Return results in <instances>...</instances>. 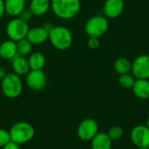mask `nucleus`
<instances>
[{
    "instance_id": "5",
    "label": "nucleus",
    "mask_w": 149,
    "mask_h": 149,
    "mask_svg": "<svg viewBox=\"0 0 149 149\" xmlns=\"http://www.w3.org/2000/svg\"><path fill=\"white\" fill-rule=\"evenodd\" d=\"M108 28V19L105 16L101 15H95L91 17L85 24V31L89 38H100L107 33Z\"/></svg>"
},
{
    "instance_id": "10",
    "label": "nucleus",
    "mask_w": 149,
    "mask_h": 149,
    "mask_svg": "<svg viewBox=\"0 0 149 149\" xmlns=\"http://www.w3.org/2000/svg\"><path fill=\"white\" fill-rule=\"evenodd\" d=\"M130 139L132 143L140 148L149 147V129L146 125H138L133 127L130 133Z\"/></svg>"
},
{
    "instance_id": "25",
    "label": "nucleus",
    "mask_w": 149,
    "mask_h": 149,
    "mask_svg": "<svg viewBox=\"0 0 149 149\" xmlns=\"http://www.w3.org/2000/svg\"><path fill=\"white\" fill-rule=\"evenodd\" d=\"M87 45L92 50H96L100 46V38H93L90 37L87 40Z\"/></svg>"
},
{
    "instance_id": "19",
    "label": "nucleus",
    "mask_w": 149,
    "mask_h": 149,
    "mask_svg": "<svg viewBox=\"0 0 149 149\" xmlns=\"http://www.w3.org/2000/svg\"><path fill=\"white\" fill-rule=\"evenodd\" d=\"M28 63L31 70H42L46 63V58L44 53L35 52L30 54Z\"/></svg>"
},
{
    "instance_id": "11",
    "label": "nucleus",
    "mask_w": 149,
    "mask_h": 149,
    "mask_svg": "<svg viewBox=\"0 0 149 149\" xmlns=\"http://www.w3.org/2000/svg\"><path fill=\"white\" fill-rule=\"evenodd\" d=\"M125 8L124 0H106L103 4V14L107 19L119 17Z\"/></svg>"
},
{
    "instance_id": "23",
    "label": "nucleus",
    "mask_w": 149,
    "mask_h": 149,
    "mask_svg": "<svg viewBox=\"0 0 149 149\" xmlns=\"http://www.w3.org/2000/svg\"><path fill=\"white\" fill-rule=\"evenodd\" d=\"M107 134L112 141H118L122 138L124 134V129L120 126H113L109 128Z\"/></svg>"
},
{
    "instance_id": "20",
    "label": "nucleus",
    "mask_w": 149,
    "mask_h": 149,
    "mask_svg": "<svg viewBox=\"0 0 149 149\" xmlns=\"http://www.w3.org/2000/svg\"><path fill=\"white\" fill-rule=\"evenodd\" d=\"M113 68H114L115 72L120 75L131 73L132 62L128 58L121 57L115 60V62L113 64Z\"/></svg>"
},
{
    "instance_id": "4",
    "label": "nucleus",
    "mask_w": 149,
    "mask_h": 149,
    "mask_svg": "<svg viewBox=\"0 0 149 149\" xmlns=\"http://www.w3.org/2000/svg\"><path fill=\"white\" fill-rule=\"evenodd\" d=\"M23 87L24 85L21 77L14 72L7 73L0 83L2 93L8 99H16L19 97L23 92Z\"/></svg>"
},
{
    "instance_id": "3",
    "label": "nucleus",
    "mask_w": 149,
    "mask_h": 149,
    "mask_svg": "<svg viewBox=\"0 0 149 149\" xmlns=\"http://www.w3.org/2000/svg\"><path fill=\"white\" fill-rule=\"evenodd\" d=\"M9 133L10 141L18 145L29 142L35 136V129L33 126L25 121H18L13 124L10 128Z\"/></svg>"
},
{
    "instance_id": "29",
    "label": "nucleus",
    "mask_w": 149,
    "mask_h": 149,
    "mask_svg": "<svg viewBox=\"0 0 149 149\" xmlns=\"http://www.w3.org/2000/svg\"><path fill=\"white\" fill-rule=\"evenodd\" d=\"M7 74V72H6V69L0 65V80H2Z\"/></svg>"
},
{
    "instance_id": "13",
    "label": "nucleus",
    "mask_w": 149,
    "mask_h": 149,
    "mask_svg": "<svg viewBox=\"0 0 149 149\" xmlns=\"http://www.w3.org/2000/svg\"><path fill=\"white\" fill-rule=\"evenodd\" d=\"M5 13L10 17H17L25 9V0H3Z\"/></svg>"
},
{
    "instance_id": "14",
    "label": "nucleus",
    "mask_w": 149,
    "mask_h": 149,
    "mask_svg": "<svg viewBox=\"0 0 149 149\" xmlns=\"http://www.w3.org/2000/svg\"><path fill=\"white\" fill-rule=\"evenodd\" d=\"M16 56H17V43L8 39L0 45V58L5 60H12Z\"/></svg>"
},
{
    "instance_id": "8",
    "label": "nucleus",
    "mask_w": 149,
    "mask_h": 149,
    "mask_svg": "<svg viewBox=\"0 0 149 149\" xmlns=\"http://www.w3.org/2000/svg\"><path fill=\"white\" fill-rule=\"evenodd\" d=\"M25 83L33 91H42L47 84L46 74L43 70H31L25 75Z\"/></svg>"
},
{
    "instance_id": "28",
    "label": "nucleus",
    "mask_w": 149,
    "mask_h": 149,
    "mask_svg": "<svg viewBox=\"0 0 149 149\" xmlns=\"http://www.w3.org/2000/svg\"><path fill=\"white\" fill-rule=\"evenodd\" d=\"M5 14V9H4V2L3 0H0V20Z\"/></svg>"
},
{
    "instance_id": "12",
    "label": "nucleus",
    "mask_w": 149,
    "mask_h": 149,
    "mask_svg": "<svg viewBox=\"0 0 149 149\" xmlns=\"http://www.w3.org/2000/svg\"><path fill=\"white\" fill-rule=\"evenodd\" d=\"M26 38L33 45H39L45 43L49 38V31L44 26H35L30 28Z\"/></svg>"
},
{
    "instance_id": "15",
    "label": "nucleus",
    "mask_w": 149,
    "mask_h": 149,
    "mask_svg": "<svg viewBox=\"0 0 149 149\" xmlns=\"http://www.w3.org/2000/svg\"><path fill=\"white\" fill-rule=\"evenodd\" d=\"M11 66L13 72L18 76H25L30 71V65L28 63V59H26L23 56H16L11 60Z\"/></svg>"
},
{
    "instance_id": "22",
    "label": "nucleus",
    "mask_w": 149,
    "mask_h": 149,
    "mask_svg": "<svg viewBox=\"0 0 149 149\" xmlns=\"http://www.w3.org/2000/svg\"><path fill=\"white\" fill-rule=\"evenodd\" d=\"M135 80L136 79L134 77L132 73L123 74V75H120L119 84L126 89H132L134 85Z\"/></svg>"
},
{
    "instance_id": "24",
    "label": "nucleus",
    "mask_w": 149,
    "mask_h": 149,
    "mask_svg": "<svg viewBox=\"0 0 149 149\" xmlns=\"http://www.w3.org/2000/svg\"><path fill=\"white\" fill-rule=\"evenodd\" d=\"M10 141V136L9 131L3 128H0V148H3Z\"/></svg>"
},
{
    "instance_id": "7",
    "label": "nucleus",
    "mask_w": 149,
    "mask_h": 149,
    "mask_svg": "<svg viewBox=\"0 0 149 149\" xmlns=\"http://www.w3.org/2000/svg\"><path fill=\"white\" fill-rule=\"evenodd\" d=\"M131 73L136 79H149V55L141 54L134 58Z\"/></svg>"
},
{
    "instance_id": "6",
    "label": "nucleus",
    "mask_w": 149,
    "mask_h": 149,
    "mask_svg": "<svg viewBox=\"0 0 149 149\" xmlns=\"http://www.w3.org/2000/svg\"><path fill=\"white\" fill-rule=\"evenodd\" d=\"M30 27L28 23L23 21L18 17L12 18L6 25V34L9 39L17 42L26 38Z\"/></svg>"
},
{
    "instance_id": "2",
    "label": "nucleus",
    "mask_w": 149,
    "mask_h": 149,
    "mask_svg": "<svg viewBox=\"0 0 149 149\" xmlns=\"http://www.w3.org/2000/svg\"><path fill=\"white\" fill-rule=\"evenodd\" d=\"M49 41L52 45L58 51L68 50L73 42L72 31L65 26H53L49 31Z\"/></svg>"
},
{
    "instance_id": "32",
    "label": "nucleus",
    "mask_w": 149,
    "mask_h": 149,
    "mask_svg": "<svg viewBox=\"0 0 149 149\" xmlns=\"http://www.w3.org/2000/svg\"><path fill=\"white\" fill-rule=\"evenodd\" d=\"M148 149H149V147H148Z\"/></svg>"
},
{
    "instance_id": "17",
    "label": "nucleus",
    "mask_w": 149,
    "mask_h": 149,
    "mask_svg": "<svg viewBox=\"0 0 149 149\" xmlns=\"http://www.w3.org/2000/svg\"><path fill=\"white\" fill-rule=\"evenodd\" d=\"M113 141L108 136L107 133H98L91 141L92 149H112Z\"/></svg>"
},
{
    "instance_id": "16",
    "label": "nucleus",
    "mask_w": 149,
    "mask_h": 149,
    "mask_svg": "<svg viewBox=\"0 0 149 149\" xmlns=\"http://www.w3.org/2000/svg\"><path fill=\"white\" fill-rule=\"evenodd\" d=\"M29 9L35 17L44 16L51 9V0H31Z\"/></svg>"
},
{
    "instance_id": "26",
    "label": "nucleus",
    "mask_w": 149,
    "mask_h": 149,
    "mask_svg": "<svg viewBox=\"0 0 149 149\" xmlns=\"http://www.w3.org/2000/svg\"><path fill=\"white\" fill-rule=\"evenodd\" d=\"M18 17H19L20 19H22L23 21L28 23L29 21H31V20L32 19L33 14L31 13V11L30 10V9H26V8H25V9L19 14Z\"/></svg>"
},
{
    "instance_id": "9",
    "label": "nucleus",
    "mask_w": 149,
    "mask_h": 149,
    "mask_svg": "<svg viewBox=\"0 0 149 149\" xmlns=\"http://www.w3.org/2000/svg\"><path fill=\"white\" fill-rule=\"evenodd\" d=\"M99 133V125L93 119H86L82 120L77 129L78 137L84 141H92Z\"/></svg>"
},
{
    "instance_id": "27",
    "label": "nucleus",
    "mask_w": 149,
    "mask_h": 149,
    "mask_svg": "<svg viewBox=\"0 0 149 149\" xmlns=\"http://www.w3.org/2000/svg\"><path fill=\"white\" fill-rule=\"evenodd\" d=\"M19 146L20 145H18V144H17V143H15V142L10 141L5 146L3 147V149H20Z\"/></svg>"
},
{
    "instance_id": "31",
    "label": "nucleus",
    "mask_w": 149,
    "mask_h": 149,
    "mask_svg": "<svg viewBox=\"0 0 149 149\" xmlns=\"http://www.w3.org/2000/svg\"><path fill=\"white\" fill-rule=\"evenodd\" d=\"M139 149H148V148H140Z\"/></svg>"
},
{
    "instance_id": "18",
    "label": "nucleus",
    "mask_w": 149,
    "mask_h": 149,
    "mask_svg": "<svg viewBox=\"0 0 149 149\" xmlns=\"http://www.w3.org/2000/svg\"><path fill=\"white\" fill-rule=\"evenodd\" d=\"M132 90L137 98L141 100L149 99V79H136Z\"/></svg>"
},
{
    "instance_id": "21",
    "label": "nucleus",
    "mask_w": 149,
    "mask_h": 149,
    "mask_svg": "<svg viewBox=\"0 0 149 149\" xmlns=\"http://www.w3.org/2000/svg\"><path fill=\"white\" fill-rule=\"evenodd\" d=\"M17 43V55L25 57L29 54H31L32 51V44L25 38L24 39H21Z\"/></svg>"
},
{
    "instance_id": "30",
    "label": "nucleus",
    "mask_w": 149,
    "mask_h": 149,
    "mask_svg": "<svg viewBox=\"0 0 149 149\" xmlns=\"http://www.w3.org/2000/svg\"><path fill=\"white\" fill-rule=\"evenodd\" d=\"M146 127H148L149 129V116L148 117V119H147V122H146Z\"/></svg>"
},
{
    "instance_id": "1",
    "label": "nucleus",
    "mask_w": 149,
    "mask_h": 149,
    "mask_svg": "<svg viewBox=\"0 0 149 149\" xmlns=\"http://www.w3.org/2000/svg\"><path fill=\"white\" fill-rule=\"evenodd\" d=\"M51 9L58 18L69 20L79 15L81 2L80 0H51Z\"/></svg>"
}]
</instances>
